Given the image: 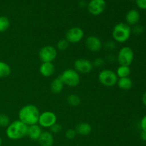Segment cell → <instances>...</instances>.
Masks as SVG:
<instances>
[{
	"label": "cell",
	"mask_w": 146,
	"mask_h": 146,
	"mask_svg": "<svg viewBox=\"0 0 146 146\" xmlns=\"http://www.w3.org/2000/svg\"><path fill=\"white\" fill-rule=\"evenodd\" d=\"M40 111L37 106L33 104H28L23 106L19 111V120L29 125L38 124Z\"/></svg>",
	"instance_id": "obj_1"
},
{
	"label": "cell",
	"mask_w": 146,
	"mask_h": 146,
	"mask_svg": "<svg viewBox=\"0 0 146 146\" xmlns=\"http://www.w3.org/2000/svg\"><path fill=\"white\" fill-rule=\"evenodd\" d=\"M27 126L19 120H17L9 125L6 129V135L10 140L17 141L27 136Z\"/></svg>",
	"instance_id": "obj_2"
},
{
	"label": "cell",
	"mask_w": 146,
	"mask_h": 146,
	"mask_svg": "<svg viewBox=\"0 0 146 146\" xmlns=\"http://www.w3.org/2000/svg\"><path fill=\"white\" fill-rule=\"evenodd\" d=\"M131 28L124 22L115 24L112 31V36L114 41L118 43H125L130 38L131 35Z\"/></svg>",
	"instance_id": "obj_3"
},
{
	"label": "cell",
	"mask_w": 146,
	"mask_h": 146,
	"mask_svg": "<svg viewBox=\"0 0 146 146\" xmlns=\"http://www.w3.org/2000/svg\"><path fill=\"white\" fill-rule=\"evenodd\" d=\"M58 77L64 85L71 88L76 87L81 81L80 74L74 68H67L64 70Z\"/></svg>",
	"instance_id": "obj_4"
},
{
	"label": "cell",
	"mask_w": 146,
	"mask_h": 146,
	"mask_svg": "<svg viewBox=\"0 0 146 146\" xmlns=\"http://www.w3.org/2000/svg\"><path fill=\"white\" fill-rule=\"evenodd\" d=\"M98 81L100 84L106 87H113L117 84L118 77L115 71L111 69H104L98 74Z\"/></svg>",
	"instance_id": "obj_5"
},
{
	"label": "cell",
	"mask_w": 146,
	"mask_h": 146,
	"mask_svg": "<svg viewBox=\"0 0 146 146\" xmlns=\"http://www.w3.org/2000/svg\"><path fill=\"white\" fill-rule=\"evenodd\" d=\"M134 59V52L129 46H123L118 51L116 60L121 66H130Z\"/></svg>",
	"instance_id": "obj_6"
},
{
	"label": "cell",
	"mask_w": 146,
	"mask_h": 146,
	"mask_svg": "<svg viewBox=\"0 0 146 146\" xmlns=\"http://www.w3.org/2000/svg\"><path fill=\"white\" fill-rule=\"evenodd\" d=\"M56 56L57 49L53 46H44L38 51V58L42 63H52Z\"/></svg>",
	"instance_id": "obj_7"
},
{
	"label": "cell",
	"mask_w": 146,
	"mask_h": 146,
	"mask_svg": "<svg viewBox=\"0 0 146 146\" xmlns=\"http://www.w3.org/2000/svg\"><path fill=\"white\" fill-rule=\"evenodd\" d=\"M56 123H57V116L52 111H46L40 113L38 124L41 128H49Z\"/></svg>",
	"instance_id": "obj_8"
},
{
	"label": "cell",
	"mask_w": 146,
	"mask_h": 146,
	"mask_svg": "<svg viewBox=\"0 0 146 146\" xmlns=\"http://www.w3.org/2000/svg\"><path fill=\"white\" fill-rule=\"evenodd\" d=\"M84 34V31L80 27H71L66 33L65 39L69 44H77L82 41Z\"/></svg>",
	"instance_id": "obj_9"
},
{
	"label": "cell",
	"mask_w": 146,
	"mask_h": 146,
	"mask_svg": "<svg viewBox=\"0 0 146 146\" xmlns=\"http://www.w3.org/2000/svg\"><path fill=\"white\" fill-rule=\"evenodd\" d=\"M74 69L81 74H88L94 69L92 61L86 58H78L74 62Z\"/></svg>",
	"instance_id": "obj_10"
},
{
	"label": "cell",
	"mask_w": 146,
	"mask_h": 146,
	"mask_svg": "<svg viewBox=\"0 0 146 146\" xmlns=\"http://www.w3.org/2000/svg\"><path fill=\"white\" fill-rule=\"evenodd\" d=\"M106 8L105 0H91L87 4L88 12L94 16H98L104 13Z\"/></svg>",
	"instance_id": "obj_11"
},
{
	"label": "cell",
	"mask_w": 146,
	"mask_h": 146,
	"mask_svg": "<svg viewBox=\"0 0 146 146\" xmlns=\"http://www.w3.org/2000/svg\"><path fill=\"white\" fill-rule=\"evenodd\" d=\"M85 45L87 49L91 52H99L104 46L100 38L96 36H90L87 37L85 40Z\"/></svg>",
	"instance_id": "obj_12"
},
{
	"label": "cell",
	"mask_w": 146,
	"mask_h": 146,
	"mask_svg": "<svg viewBox=\"0 0 146 146\" xmlns=\"http://www.w3.org/2000/svg\"><path fill=\"white\" fill-rule=\"evenodd\" d=\"M42 133L41 127L38 124L29 125L27 128V136H28L32 141H38Z\"/></svg>",
	"instance_id": "obj_13"
},
{
	"label": "cell",
	"mask_w": 146,
	"mask_h": 146,
	"mask_svg": "<svg viewBox=\"0 0 146 146\" xmlns=\"http://www.w3.org/2000/svg\"><path fill=\"white\" fill-rule=\"evenodd\" d=\"M39 72L42 76L46 78L51 77L55 73V66L51 62L42 63L39 67Z\"/></svg>",
	"instance_id": "obj_14"
},
{
	"label": "cell",
	"mask_w": 146,
	"mask_h": 146,
	"mask_svg": "<svg viewBox=\"0 0 146 146\" xmlns=\"http://www.w3.org/2000/svg\"><path fill=\"white\" fill-rule=\"evenodd\" d=\"M141 15L138 10L131 9L127 12L125 15V21L126 24L129 26H135L138 24Z\"/></svg>",
	"instance_id": "obj_15"
},
{
	"label": "cell",
	"mask_w": 146,
	"mask_h": 146,
	"mask_svg": "<svg viewBox=\"0 0 146 146\" xmlns=\"http://www.w3.org/2000/svg\"><path fill=\"white\" fill-rule=\"evenodd\" d=\"M40 146H53L54 143V135L49 131H44L38 140Z\"/></svg>",
	"instance_id": "obj_16"
},
{
	"label": "cell",
	"mask_w": 146,
	"mask_h": 146,
	"mask_svg": "<svg viewBox=\"0 0 146 146\" xmlns=\"http://www.w3.org/2000/svg\"><path fill=\"white\" fill-rule=\"evenodd\" d=\"M77 134L82 136L88 135L92 131V126L90 123L86 122H81L76 125L75 128Z\"/></svg>",
	"instance_id": "obj_17"
},
{
	"label": "cell",
	"mask_w": 146,
	"mask_h": 146,
	"mask_svg": "<svg viewBox=\"0 0 146 146\" xmlns=\"http://www.w3.org/2000/svg\"><path fill=\"white\" fill-rule=\"evenodd\" d=\"M64 87V83L60 79L59 77L54 78L50 84V90L54 94H58L62 92Z\"/></svg>",
	"instance_id": "obj_18"
},
{
	"label": "cell",
	"mask_w": 146,
	"mask_h": 146,
	"mask_svg": "<svg viewBox=\"0 0 146 146\" xmlns=\"http://www.w3.org/2000/svg\"><path fill=\"white\" fill-rule=\"evenodd\" d=\"M117 86L118 88L123 91H127L132 88L133 81L130 77H125V78H118L117 81Z\"/></svg>",
	"instance_id": "obj_19"
},
{
	"label": "cell",
	"mask_w": 146,
	"mask_h": 146,
	"mask_svg": "<svg viewBox=\"0 0 146 146\" xmlns=\"http://www.w3.org/2000/svg\"><path fill=\"white\" fill-rule=\"evenodd\" d=\"M11 72L10 66L4 61H0V78H7L11 74Z\"/></svg>",
	"instance_id": "obj_20"
},
{
	"label": "cell",
	"mask_w": 146,
	"mask_h": 146,
	"mask_svg": "<svg viewBox=\"0 0 146 146\" xmlns=\"http://www.w3.org/2000/svg\"><path fill=\"white\" fill-rule=\"evenodd\" d=\"M131 68L130 66H121L118 67L115 74H116L118 78H125V77H129L130 74H131Z\"/></svg>",
	"instance_id": "obj_21"
},
{
	"label": "cell",
	"mask_w": 146,
	"mask_h": 146,
	"mask_svg": "<svg viewBox=\"0 0 146 146\" xmlns=\"http://www.w3.org/2000/svg\"><path fill=\"white\" fill-rule=\"evenodd\" d=\"M81 98L78 95L75 94H71L67 96L66 102L68 105L73 107H76L81 104Z\"/></svg>",
	"instance_id": "obj_22"
},
{
	"label": "cell",
	"mask_w": 146,
	"mask_h": 146,
	"mask_svg": "<svg viewBox=\"0 0 146 146\" xmlns=\"http://www.w3.org/2000/svg\"><path fill=\"white\" fill-rule=\"evenodd\" d=\"M10 27V21L5 16H0V33L5 32Z\"/></svg>",
	"instance_id": "obj_23"
},
{
	"label": "cell",
	"mask_w": 146,
	"mask_h": 146,
	"mask_svg": "<svg viewBox=\"0 0 146 146\" xmlns=\"http://www.w3.org/2000/svg\"><path fill=\"white\" fill-rule=\"evenodd\" d=\"M11 123L10 118L8 115L4 113H0V127L1 128H7Z\"/></svg>",
	"instance_id": "obj_24"
},
{
	"label": "cell",
	"mask_w": 146,
	"mask_h": 146,
	"mask_svg": "<svg viewBox=\"0 0 146 146\" xmlns=\"http://www.w3.org/2000/svg\"><path fill=\"white\" fill-rule=\"evenodd\" d=\"M68 46H69V43H68L65 38L60 39L59 41L57 42L56 44L57 49L61 51H66V50L68 48Z\"/></svg>",
	"instance_id": "obj_25"
},
{
	"label": "cell",
	"mask_w": 146,
	"mask_h": 146,
	"mask_svg": "<svg viewBox=\"0 0 146 146\" xmlns=\"http://www.w3.org/2000/svg\"><path fill=\"white\" fill-rule=\"evenodd\" d=\"M61 130H62V126H61V124L58 123H56L52 126L50 127L49 132H51L52 134H57L61 132Z\"/></svg>",
	"instance_id": "obj_26"
},
{
	"label": "cell",
	"mask_w": 146,
	"mask_h": 146,
	"mask_svg": "<svg viewBox=\"0 0 146 146\" xmlns=\"http://www.w3.org/2000/svg\"><path fill=\"white\" fill-rule=\"evenodd\" d=\"M92 63L94 67L101 68V67L104 66L105 64V60L102 58H96L94 60V61H92Z\"/></svg>",
	"instance_id": "obj_27"
},
{
	"label": "cell",
	"mask_w": 146,
	"mask_h": 146,
	"mask_svg": "<svg viewBox=\"0 0 146 146\" xmlns=\"http://www.w3.org/2000/svg\"><path fill=\"white\" fill-rule=\"evenodd\" d=\"M77 133L76 132L75 129H72V128H70L68 129L65 133V136L67 139L68 140H72L74 138H75V137L76 136Z\"/></svg>",
	"instance_id": "obj_28"
},
{
	"label": "cell",
	"mask_w": 146,
	"mask_h": 146,
	"mask_svg": "<svg viewBox=\"0 0 146 146\" xmlns=\"http://www.w3.org/2000/svg\"><path fill=\"white\" fill-rule=\"evenodd\" d=\"M103 47H104V48H105L106 50H108V51H113V50L115 49V47H116V45H115V41H108L107 42H106L105 44H104V46Z\"/></svg>",
	"instance_id": "obj_29"
},
{
	"label": "cell",
	"mask_w": 146,
	"mask_h": 146,
	"mask_svg": "<svg viewBox=\"0 0 146 146\" xmlns=\"http://www.w3.org/2000/svg\"><path fill=\"white\" fill-rule=\"evenodd\" d=\"M131 31L135 34L139 35V34H141L143 33L144 27L143 26L139 25V24H136V25L133 26V28L131 29Z\"/></svg>",
	"instance_id": "obj_30"
},
{
	"label": "cell",
	"mask_w": 146,
	"mask_h": 146,
	"mask_svg": "<svg viewBox=\"0 0 146 146\" xmlns=\"http://www.w3.org/2000/svg\"><path fill=\"white\" fill-rule=\"evenodd\" d=\"M137 7L141 9H146V0H135Z\"/></svg>",
	"instance_id": "obj_31"
},
{
	"label": "cell",
	"mask_w": 146,
	"mask_h": 146,
	"mask_svg": "<svg viewBox=\"0 0 146 146\" xmlns=\"http://www.w3.org/2000/svg\"><path fill=\"white\" fill-rule=\"evenodd\" d=\"M141 128L142 131H146V115L143 117L141 121Z\"/></svg>",
	"instance_id": "obj_32"
},
{
	"label": "cell",
	"mask_w": 146,
	"mask_h": 146,
	"mask_svg": "<svg viewBox=\"0 0 146 146\" xmlns=\"http://www.w3.org/2000/svg\"><path fill=\"white\" fill-rule=\"evenodd\" d=\"M106 58L109 62H113V61L116 60V57H115V56L113 54H108V56H106Z\"/></svg>",
	"instance_id": "obj_33"
},
{
	"label": "cell",
	"mask_w": 146,
	"mask_h": 146,
	"mask_svg": "<svg viewBox=\"0 0 146 146\" xmlns=\"http://www.w3.org/2000/svg\"><path fill=\"white\" fill-rule=\"evenodd\" d=\"M141 139L143 141H146V131H142L141 133Z\"/></svg>",
	"instance_id": "obj_34"
},
{
	"label": "cell",
	"mask_w": 146,
	"mask_h": 146,
	"mask_svg": "<svg viewBox=\"0 0 146 146\" xmlns=\"http://www.w3.org/2000/svg\"><path fill=\"white\" fill-rule=\"evenodd\" d=\"M142 102H143V104L144 105L146 106V91L144 93L143 95V96H142Z\"/></svg>",
	"instance_id": "obj_35"
},
{
	"label": "cell",
	"mask_w": 146,
	"mask_h": 146,
	"mask_svg": "<svg viewBox=\"0 0 146 146\" xmlns=\"http://www.w3.org/2000/svg\"><path fill=\"white\" fill-rule=\"evenodd\" d=\"M2 145V139H1V138L0 137V146H1Z\"/></svg>",
	"instance_id": "obj_36"
}]
</instances>
